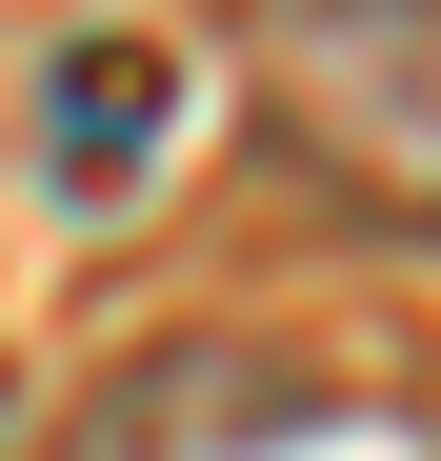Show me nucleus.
Masks as SVG:
<instances>
[{
  "mask_svg": "<svg viewBox=\"0 0 441 461\" xmlns=\"http://www.w3.org/2000/svg\"><path fill=\"white\" fill-rule=\"evenodd\" d=\"M261 161L382 241H441V0H261Z\"/></svg>",
  "mask_w": 441,
  "mask_h": 461,
  "instance_id": "f257e3e1",
  "label": "nucleus"
},
{
  "mask_svg": "<svg viewBox=\"0 0 441 461\" xmlns=\"http://www.w3.org/2000/svg\"><path fill=\"white\" fill-rule=\"evenodd\" d=\"M161 140H181V60L140 41V21H81V41L40 60V181L81 201V221L161 181Z\"/></svg>",
  "mask_w": 441,
  "mask_h": 461,
  "instance_id": "f03ea898",
  "label": "nucleus"
}]
</instances>
